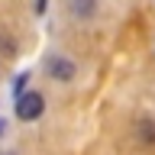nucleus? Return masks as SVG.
<instances>
[{"label":"nucleus","mask_w":155,"mask_h":155,"mask_svg":"<svg viewBox=\"0 0 155 155\" xmlns=\"http://www.w3.org/2000/svg\"><path fill=\"white\" fill-rule=\"evenodd\" d=\"M0 129H3V123H0Z\"/></svg>","instance_id":"obj_4"},{"label":"nucleus","mask_w":155,"mask_h":155,"mask_svg":"<svg viewBox=\"0 0 155 155\" xmlns=\"http://www.w3.org/2000/svg\"><path fill=\"white\" fill-rule=\"evenodd\" d=\"M42 110H45V100H42V94H36V91H26V94L16 97V116L19 120H39L42 116Z\"/></svg>","instance_id":"obj_1"},{"label":"nucleus","mask_w":155,"mask_h":155,"mask_svg":"<svg viewBox=\"0 0 155 155\" xmlns=\"http://www.w3.org/2000/svg\"><path fill=\"white\" fill-rule=\"evenodd\" d=\"M74 10L78 13H91V0H74Z\"/></svg>","instance_id":"obj_3"},{"label":"nucleus","mask_w":155,"mask_h":155,"mask_svg":"<svg viewBox=\"0 0 155 155\" xmlns=\"http://www.w3.org/2000/svg\"><path fill=\"white\" fill-rule=\"evenodd\" d=\"M48 71H52L55 78H61V81L74 78V65H71L68 58H52V61H48Z\"/></svg>","instance_id":"obj_2"}]
</instances>
